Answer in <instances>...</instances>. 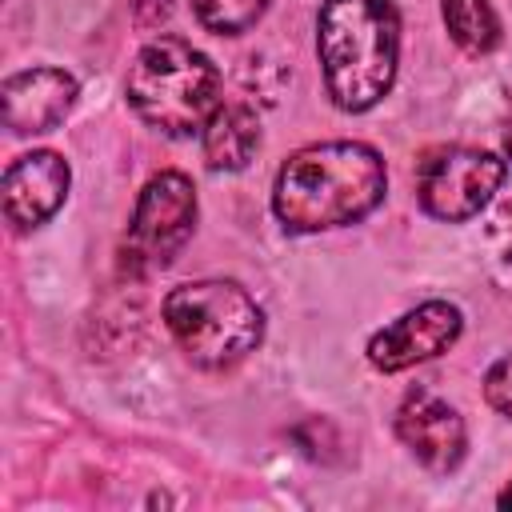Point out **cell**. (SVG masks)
Wrapping results in <instances>:
<instances>
[{
    "label": "cell",
    "instance_id": "6da1fadb",
    "mask_svg": "<svg viewBox=\"0 0 512 512\" xmlns=\"http://www.w3.org/2000/svg\"><path fill=\"white\" fill-rule=\"evenodd\" d=\"M388 192L384 156L360 140H324L292 152L272 188V212L284 232L308 236L364 220Z\"/></svg>",
    "mask_w": 512,
    "mask_h": 512
},
{
    "label": "cell",
    "instance_id": "7a4b0ae2",
    "mask_svg": "<svg viewBox=\"0 0 512 512\" xmlns=\"http://www.w3.org/2000/svg\"><path fill=\"white\" fill-rule=\"evenodd\" d=\"M316 56L336 108H376L400 64L396 0H324L316 12Z\"/></svg>",
    "mask_w": 512,
    "mask_h": 512
},
{
    "label": "cell",
    "instance_id": "3957f363",
    "mask_svg": "<svg viewBox=\"0 0 512 512\" xmlns=\"http://www.w3.org/2000/svg\"><path fill=\"white\" fill-rule=\"evenodd\" d=\"M124 96L148 128L192 136L220 108V68L188 40L156 36L128 64Z\"/></svg>",
    "mask_w": 512,
    "mask_h": 512
},
{
    "label": "cell",
    "instance_id": "277c9868",
    "mask_svg": "<svg viewBox=\"0 0 512 512\" xmlns=\"http://www.w3.org/2000/svg\"><path fill=\"white\" fill-rule=\"evenodd\" d=\"M160 312L184 360L204 372L236 368L264 340V308L236 280L176 284L164 296Z\"/></svg>",
    "mask_w": 512,
    "mask_h": 512
},
{
    "label": "cell",
    "instance_id": "5b68a950",
    "mask_svg": "<svg viewBox=\"0 0 512 512\" xmlns=\"http://www.w3.org/2000/svg\"><path fill=\"white\" fill-rule=\"evenodd\" d=\"M196 228V188L184 172H160L152 176L132 208L124 244H120V268L128 276H152L176 260V252L192 240Z\"/></svg>",
    "mask_w": 512,
    "mask_h": 512
},
{
    "label": "cell",
    "instance_id": "8992f818",
    "mask_svg": "<svg viewBox=\"0 0 512 512\" xmlns=\"http://www.w3.org/2000/svg\"><path fill=\"white\" fill-rule=\"evenodd\" d=\"M504 176L508 168L500 156L468 144H440L428 148L416 164V200L432 220L464 224L488 208Z\"/></svg>",
    "mask_w": 512,
    "mask_h": 512
},
{
    "label": "cell",
    "instance_id": "52a82bcc",
    "mask_svg": "<svg viewBox=\"0 0 512 512\" xmlns=\"http://www.w3.org/2000/svg\"><path fill=\"white\" fill-rule=\"evenodd\" d=\"M460 332H464V312L456 304L424 300L368 340V364L380 372H404L412 364H424L448 352L460 340Z\"/></svg>",
    "mask_w": 512,
    "mask_h": 512
},
{
    "label": "cell",
    "instance_id": "ba28073f",
    "mask_svg": "<svg viewBox=\"0 0 512 512\" xmlns=\"http://www.w3.org/2000/svg\"><path fill=\"white\" fill-rule=\"evenodd\" d=\"M396 436L400 444L436 476H448L464 464L468 428L456 404L436 396L432 388H412L396 408Z\"/></svg>",
    "mask_w": 512,
    "mask_h": 512
},
{
    "label": "cell",
    "instance_id": "9c48e42d",
    "mask_svg": "<svg viewBox=\"0 0 512 512\" xmlns=\"http://www.w3.org/2000/svg\"><path fill=\"white\" fill-rule=\"evenodd\" d=\"M72 168L60 152L36 148L4 168V220L12 232H32L68 200Z\"/></svg>",
    "mask_w": 512,
    "mask_h": 512
},
{
    "label": "cell",
    "instance_id": "30bf717a",
    "mask_svg": "<svg viewBox=\"0 0 512 512\" xmlns=\"http://www.w3.org/2000/svg\"><path fill=\"white\" fill-rule=\"evenodd\" d=\"M0 96H4V124L16 136H40L64 124V116L80 96V84L64 68H24L4 80Z\"/></svg>",
    "mask_w": 512,
    "mask_h": 512
},
{
    "label": "cell",
    "instance_id": "8fae6325",
    "mask_svg": "<svg viewBox=\"0 0 512 512\" xmlns=\"http://www.w3.org/2000/svg\"><path fill=\"white\" fill-rule=\"evenodd\" d=\"M260 148V116L248 104H220L200 128V156L212 172H240Z\"/></svg>",
    "mask_w": 512,
    "mask_h": 512
},
{
    "label": "cell",
    "instance_id": "7c38bea8",
    "mask_svg": "<svg viewBox=\"0 0 512 512\" xmlns=\"http://www.w3.org/2000/svg\"><path fill=\"white\" fill-rule=\"evenodd\" d=\"M440 16L448 36L468 52V56H484L500 44V20L492 0H440Z\"/></svg>",
    "mask_w": 512,
    "mask_h": 512
},
{
    "label": "cell",
    "instance_id": "4fadbf2b",
    "mask_svg": "<svg viewBox=\"0 0 512 512\" xmlns=\"http://www.w3.org/2000/svg\"><path fill=\"white\" fill-rule=\"evenodd\" d=\"M268 0H192L196 20L216 36H240L264 16Z\"/></svg>",
    "mask_w": 512,
    "mask_h": 512
},
{
    "label": "cell",
    "instance_id": "5bb4252c",
    "mask_svg": "<svg viewBox=\"0 0 512 512\" xmlns=\"http://www.w3.org/2000/svg\"><path fill=\"white\" fill-rule=\"evenodd\" d=\"M484 400H488L500 416L512 420V352L500 356V360L488 368V376H484Z\"/></svg>",
    "mask_w": 512,
    "mask_h": 512
},
{
    "label": "cell",
    "instance_id": "9a60e30c",
    "mask_svg": "<svg viewBox=\"0 0 512 512\" xmlns=\"http://www.w3.org/2000/svg\"><path fill=\"white\" fill-rule=\"evenodd\" d=\"M500 280H504V284L512 288V248H508V256L500 260Z\"/></svg>",
    "mask_w": 512,
    "mask_h": 512
},
{
    "label": "cell",
    "instance_id": "2e32d148",
    "mask_svg": "<svg viewBox=\"0 0 512 512\" xmlns=\"http://www.w3.org/2000/svg\"><path fill=\"white\" fill-rule=\"evenodd\" d=\"M496 500H500V508H512V484H508V488H504Z\"/></svg>",
    "mask_w": 512,
    "mask_h": 512
},
{
    "label": "cell",
    "instance_id": "e0dca14e",
    "mask_svg": "<svg viewBox=\"0 0 512 512\" xmlns=\"http://www.w3.org/2000/svg\"><path fill=\"white\" fill-rule=\"evenodd\" d=\"M504 152H508V160H512V120H508V132H504Z\"/></svg>",
    "mask_w": 512,
    "mask_h": 512
}]
</instances>
